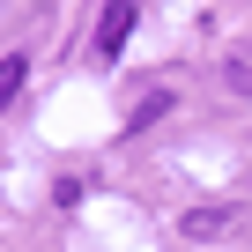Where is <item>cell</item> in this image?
<instances>
[{
    "mask_svg": "<svg viewBox=\"0 0 252 252\" xmlns=\"http://www.w3.org/2000/svg\"><path fill=\"white\" fill-rule=\"evenodd\" d=\"M126 37H134V0H104V23H96V60H119Z\"/></svg>",
    "mask_w": 252,
    "mask_h": 252,
    "instance_id": "obj_1",
    "label": "cell"
},
{
    "mask_svg": "<svg viewBox=\"0 0 252 252\" xmlns=\"http://www.w3.org/2000/svg\"><path fill=\"white\" fill-rule=\"evenodd\" d=\"M230 230H245V208H193L186 215V237H230Z\"/></svg>",
    "mask_w": 252,
    "mask_h": 252,
    "instance_id": "obj_2",
    "label": "cell"
},
{
    "mask_svg": "<svg viewBox=\"0 0 252 252\" xmlns=\"http://www.w3.org/2000/svg\"><path fill=\"white\" fill-rule=\"evenodd\" d=\"M23 74H30V60H23V52H8V60H0V111L15 104V89H23Z\"/></svg>",
    "mask_w": 252,
    "mask_h": 252,
    "instance_id": "obj_3",
    "label": "cell"
},
{
    "mask_svg": "<svg viewBox=\"0 0 252 252\" xmlns=\"http://www.w3.org/2000/svg\"><path fill=\"white\" fill-rule=\"evenodd\" d=\"M222 74H230V89H237V96H252V60H230Z\"/></svg>",
    "mask_w": 252,
    "mask_h": 252,
    "instance_id": "obj_4",
    "label": "cell"
}]
</instances>
